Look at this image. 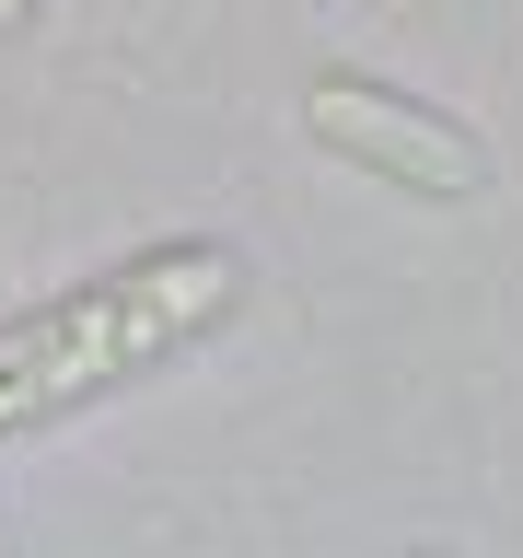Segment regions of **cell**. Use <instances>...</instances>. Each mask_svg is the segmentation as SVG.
I'll list each match as a JSON object with an SVG mask.
<instances>
[{
	"label": "cell",
	"instance_id": "6da1fadb",
	"mask_svg": "<svg viewBox=\"0 0 523 558\" xmlns=\"http://www.w3.org/2000/svg\"><path fill=\"white\" fill-rule=\"evenodd\" d=\"M244 303V256L233 244H151L117 279H82L59 303H35L0 326V442L47 430V418L94 408L117 384L163 373L174 349H198L221 314Z\"/></svg>",
	"mask_w": 523,
	"mask_h": 558
},
{
	"label": "cell",
	"instance_id": "3957f363",
	"mask_svg": "<svg viewBox=\"0 0 523 558\" xmlns=\"http://www.w3.org/2000/svg\"><path fill=\"white\" fill-rule=\"evenodd\" d=\"M35 24V0H0V35H24Z\"/></svg>",
	"mask_w": 523,
	"mask_h": 558
},
{
	"label": "cell",
	"instance_id": "7a4b0ae2",
	"mask_svg": "<svg viewBox=\"0 0 523 558\" xmlns=\"http://www.w3.org/2000/svg\"><path fill=\"white\" fill-rule=\"evenodd\" d=\"M303 129L338 151V163H361L373 186H408V198H477L488 186V151L453 117H430L418 94H384V82H361V70H326L303 94Z\"/></svg>",
	"mask_w": 523,
	"mask_h": 558
}]
</instances>
